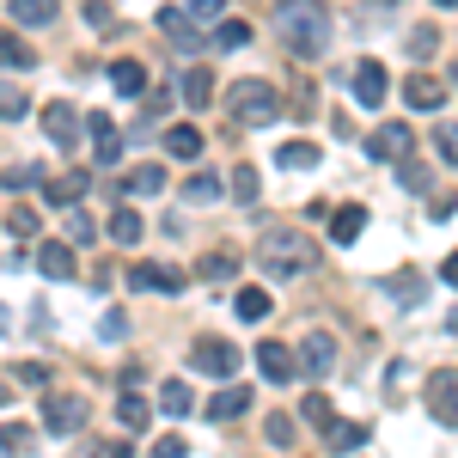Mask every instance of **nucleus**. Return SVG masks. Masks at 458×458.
<instances>
[{
	"instance_id": "nucleus-39",
	"label": "nucleus",
	"mask_w": 458,
	"mask_h": 458,
	"mask_svg": "<svg viewBox=\"0 0 458 458\" xmlns=\"http://www.w3.org/2000/svg\"><path fill=\"white\" fill-rule=\"evenodd\" d=\"M226 19V0H190V25H220Z\"/></svg>"
},
{
	"instance_id": "nucleus-14",
	"label": "nucleus",
	"mask_w": 458,
	"mask_h": 458,
	"mask_svg": "<svg viewBox=\"0 0 458 458\" xmlns=\"http://www.w3.org/2000/svg\"><path fill=\"white\" fill-rule=\"evenodd\" d=\"M367 440H373V428L367 422H336V416H330V422H324V453H360V446H367Z\"/></svg>"
},
{
	"instance_id": "nucleus-35",
	"label": "nucleus",
	"mask_w": 458,
	"mask_h": 458,
	"mask_svg": "<svg viewBox=\"0 0 458 458\" xmlns=\"http://www.w3.org/2000/svg\"><path fill=\"white\" fill-rule=\"evenodd\" d=\"M233 196H239V202H257V196H263V177H257V165H233Z\"/></svg>"
},
{
	"instance_id": "nucleus-23",
	"label": "nucleus",
	"mask_w": 458,
	"mask_h": 458,
	"mask_svg": "<svg viewBox=\"0 0 458 458\" xmlns=\"http://www.w3.org/2000/svg\"><path fill=\"white\" fill-rule=\"evenodd\" d=\"M177 92H183V105H190V110H208V98H214V80H208V68H190Z\"/></svg>"
},
{
	"instance_id": "nucleus-29",
	"label": "nucleus",
	"mask_w": 458,
	"mask_h": 458,
	"mask_svg": "<svg viewBox=\"0 0 458 458\" xmlns=\"http://www.w3.org/2000/svg\"><path fill=\"white\" fill-rule=\"evenodd\" d=\"M25 116H31V98L13 80H0V123H25Z\"/></svg>"
},
{
	"instance_id": "nucleus-50",
	"label": "nucleus",
	"mask_w": 458,
	"mask_h": 458,
	"mask_svg": "<svg viewBox=\"0 0 458 458\" xmlns=\"http://www.w3.org/2000/svg\"><path fill=\"white\" fill-rule=\"evenodd\" d=\"M86 19H92V25L105 31V25H110V6H105V0H86Z\"/></svg>"
},
{
	"instance_id": "nucleus-56",
	"label": "nucleus",
	"mask_w": 458,
	"mask_h": 458,
	"mask_svg": "<svg viewBox=\"0 0 458 458\" xmlns=\"http://www.w3.org/2000/svg\"><path fill=\"white\" fill-rule=\"evenodd\" d=\"M386 6H397V0H386Z\"/></svg>"
},
{
	"instance_id": "nucleus-34",
	"label": "nucleus",
	"mask_w": 458,
	"mask_h": 458,
	"mask_svg": "<svg viewBox=\"0 0 458 458\" xmlns=\"http://www.w3.org/2000/svg\"><path fill=\"white\" fill-rule=\"evenodd\" d=\"M269 312H276V300H269L263 287H245V293H239V318H245V324H257V318H269Z\"/></svg>"
},
{
	"instance_id": "nucleus-5",
	"label": "nucleus",
	"mask_w": 458,
	"mask_h": 458,
	"mask_svg": "<svg viewBox=\"0 0 458 458\" xmlns=\"http://www.w3.org/2000/svg\"><path fill=\"white\" fill-rule=\"evenodd\" d=\"M349 86H354V105L360 110H379L391 98V73H386V62H354V73H349Z\"/></svg>"
},
{
	"instance_id": "nucleus-8",
	"label": "nucleus",
	"mask_w": 458,
	"mask_h": 458,
	"mask_svg": "<svg viewBox=\"0 0 458 458\" xmlns=\"http://www.w3.org/2000/svg\"><path fill=\"white\" fill-rule=\"evenodd\" d=\"M153 25H159V37H172V49H183V55H196V49H208V37L190 25V13H177V6H159L153 13Z\"/></svg>"
},
{
	"instance_id": "nucleus-12",
	"label": "nucleus",
	"mask_w": 458,
	"mask_h": 458,
	"mask_svg": "<svg viewBox=\"0 0 458 458\" xmlns=\"http://www.w3.org/2000/svg\"><path fill=\"white\" fill-rule=\"evenodd\" d=\"M293 360H300V373H306V379H324V373L336 367V336H330V330H312V336L300 343Z\"/></svg>"
},
{
	"instance_id": "nucleus-36",
	"label": "nucleus",
	"mask_w": 458,
	"mask_h": 458,
	"mask_svg": "<svg viewBox=\"0 0 458 458\" xmlns=\"http://www.w3.org/2000/svg\"><path fill=\"white\" fill-rule=\"evenodd\" d=\"M410 55H416V62H434V55H440V31H434V25H416V31H410Z\"/></svg>"
},
{
	"instance_id": "nucleus-49",
	"label": "nucleus",
	"mask_w": 458,
	"mask_h": 458,
	"mask_svg": "<svg viewBox=\"0 0 458 458\" xmlns=\"http://www.w3.org/2000/svg\"><path fill=\"white\" fill-rule=\"evenodd\" d=\"M25 440H31V428H19V422L0 428V446H25Z\"/></svg>"
},
{
	"instance_id": "nucleus-47",
	"label": "nucleus",
	"mask_w": 458,
	"mask_h": 458,
	"mask_svg": "<svg viewBox=\"0 0 458 458\" xmlns=\"http://www.w3.org/2000/svg\"><path fill=\"white\" fill-rule=\"evenodd\" d=\"M6 226H13L19 239H31V233H37V208H13V220H6Z\"/></svg>"
},
{
	"instance_id": "nucleus-1",
	"label": "nucleus",
	"mask_w": 458,
	"mask_h": 458,
	"mask_svg": "<svg viewBox=\"0 0 458 458\" xmlns=\"http://www.w3.org/2000/svg\"><path fill=\"white\" fill-rule=\"evenodd\" d=\"M276 31H282V49L293 62H318V55L330 49V13H324L318 0H282Z\"/></svg>"
},
{
	"instance_id": "nucleus-31",
	"label": "nucleus",
	"mask_w": 458,
	"mask_h": 458,
	"mask_svg": "<svg viewBox=\"0 0 458 458\" xmlns=\"http://www.w3.org/2000/svg\"><path fill=\"white\" fill-rule=\"evenodd\" d=\"M55 13H62L55 0H13V19H19V25H49Z\"/></svg>"
},
{
	"instance_id": "nucleus-19",
	"label": "nucleus",
	"mask_w": 458,
	"mask_h": 458,
	"mask_svg": "<svg viewBox=\"0 0 458 458\" xmlns=\"http://www.w3.org/2000/svg\"><path fill=\"white\" fill-rule=\"evenodd\" d=\"M0 68H13V73H25V68H37V49H31V43H25V37L0 31Z\"/></svg>"
},
{
	"instance_id": "nucleus-15",
	"label": "nucleus",
	"mask_w": 458,
	"mask_h": 458,
	"mask_svg": "<svg viewBox=\"0 0 458 458\" xmlns=\"http://www.w3.org/2000/svg\"><path fill=\"white\" fill-rule=\"evenodd\" d=\"M129 287H135V293H177L183 276H177V269H159V263H135V269H129Z\"/></svg>"
},
{
	"instance_id": "nucleus-42",
	"label": "nucleus",
	"mask_w": 458,
	"mask_h": 458,
	"mask_svg": "<svg viewBox=\"0 0 458 458\" xmlns=\"http://www.w3.org/2000/svg\"><path fill=\"white\" fill-rule=\"evenodd\" d=\"M434 147H440V159H446V165H458V129H453V123H440V129H434Z\"/></svg>"
},
{
	"instance_id": "nucleus-18",
	"label": "nucleus",
	"mask_w": 458,
	"mask_h": 458,
	"mask_svg": "<svg viewBox=\"0 0 458 458\" xmlns=\"http://www.w3.org/2000/svg\"><path fill=\"white\" fill-rule=\"evenodd\" d=\"M245 410H250V391H239V386H226V391L208 397V422H233V416H245Z\"/></svg>"
},
{
	"instance_id": "nucleus-37",
	"label": "nucleus",
	"mask_w": 458,
	"mask_h": 458,
	"mask_svg": "<svg viewBox=\"0 0 458 458\" xmlns=\"http://www.w3.org/2000/svg\"><path fill=\"white\" fill-rule=\"evenodd\" d=\"M147 416H153V410H147V397H135V391L116 403V422H123V428H147Z\"/></svg>"
},
{
	"instance_id": "nucleus-33",
	"label": "nucleus",
	"mask_w": 458,
	"mask_h": 458,
	"mask_svg": "<svg viewBox=\"0 0 458 458\" xmlns=\"http://www.w3.org/2000/svg\"><path fill=\"white\" fill-rule=\"evenodd\" d=\"M110 239H116V245H135V239H141V214L116 208V214H110Z\"/></svg>"
},
{
	"instance_id": "nucleus-51",
	"label": "nucleus",
	"mask_w": 458,
	"mask_h": 458,
	"mask_svg": "<svg viewBox=\"0 0 458 458\" xmlns=\"http://www.w3.org/2000/svg\"><path fill=\"white\" fill-rule=\"evenodd\" d=\"M440 282H446V287H458V257H446V263H440Z\"/></svg>"
},
{
	"instance_id": "nucleus-2",
	"label": "nucleus",
	"mask_w": 458,
	"mask_h": 458,
	"mask_svg": "<svg viewBox=\"0 0 458 458\" xmlns=\"http://www.w3.org/2000/svg\"><path fill=\"white\" fill-rule=\"evenodd\" d=\"M312 263H318V245L300 226H269L257 239V269L269 282H300V276H312Z\"/></svg>"
},
{
	"instance_id": "nucleus-28",
	"label": "nucleus",
	"mask_w": 458,
	"mask_h": 458,
	"mask_svg": "<svg viewBox=\"0 0 458 458\" xmlns=\"http://www.w3.org/2000/svg\"><path fill=\"white\" fill-rule=\"evenodd\" d=\"M196 276H202V282H233V276H239V257H233V250H208Z\"/></svg>"
},
{
	"instance_id": "nucleus-55",
	"label": "nucleus",
	"mask_w": 458,
	"mask_h": 458,
	"mask_svg": "<svg viewBox=\"0 0 458 458\" xmlns=\"http://www.w3.org/2000/svg\"><path fill=\"white\" fill-rule=\"evenodd\" d=\"M0 458H13V446H0Z\"/></svg>"
},
{
	"instance_id": "nucleus-26",
	"label": "nucleus",
	"mask_w": 458,
	"mask_h": 458,
	"mask_svg": "<svg viewBox=\"0 0 458 458\" xmlns=\"http://www.w3.org/2000/svg\"><path fill=\"white\" fill-rule=\"evenodd\" d=\"M159 410H165V416H190V410H196V391L183 386V379H165V386H159Z\"/></svg>"
},
{
	"instance_id": "nucleus-3",
	"label": "nucleus",
	"mask_w": 458,
	"mask_h": 458,
	"mask_svg": "<svg viewBox=\"0 0 458 458\" xmlns=\"http://www.w3.org/2000/svg\"><path fill=\"white\" fill-rule=\"evenodd\" d=\"M226 110H233V123H245V129H269L287 105H282V92H276L269 80H233Z\"/></svg>"
},
{
	"instance_id": "nucleus-40",
	"label": "nucleus",
	"mask_w": 458,
	"mask_h": 458,
	"mask_svg": "<svg viewBox=\"0 0 458 458\" xmlns=\"http://www.w3.org/2000/svg\"><path fill=\"white\" fill-rule=\"evenodd\" d=\"M391 300H397V306H416V300H422V276H410V269H403V276L391 282Z\"/></svg>"
},
{
	"instance_id": "nucleus-20",
	"label": "nucleus",
	"mask_w": 458,
	"mask_h": 458,
	"mask_svg": "<svg viewBox=\"0 0 458 458\" xmlns=\"http://www.w3.org/2000/svg\"><path fill=\"white\" fill-rule=\"evenodd\" d=\"M37 269H43L49 282H73V250L68 245H43L37 250Z\"/></svg>"
},
{
	"instance_id": "nucleus-48",
	"label": "nucleus",
	"mask_w": 458,
	"mask_h": 458,
	"mask_svg": "<svg viewBox=\"0 0 458 458\" xmlns=\"http://www.w3.org/2000/svg\"><path fill=\"white\" fill-rule=\"evenodd\" d=\"M37 177H43L37 165H19V172H6V190H25V183H37Z\"/></svg>"
},
{
	"instance_id": "nucleus-16",
	"label": "nucleus",
	"mask_w": 458,
	"mask_h": 458,
	"mask_svg": "<svg viewBox=\"0 0 458 458\" xmlns=\"http://www.w3.org/2000/svg\"><path fill=\"white\" fill-rule=\"evenodd\" d=\"M440 98H446L440 80H428V73H410V80H403V105L410 110H440Z\"/></svg>"
},
{
	"instance_id": "nucleus-32",
	"label": "nucleus",
	"mask_w": 458,
	"mask_h": 458,
	"mask_svg": "<svg viewBox=\"0 0 458 458\" xmlns=\"http://www.w3.org/2000/svg\"><path fill=\"white\" fill-rule=\"evenodd\" d=\"M245 43H250L245 19H220V25H214V49H245Z\"/></svg>"
},
{
	"instance_id": "nucleus-54",
	"label": "nucleus",
	"mask_w": 458,
	"mask_h": 458,
	"mask_svg": "<svg viewBox=\"0 0 458 458\" xmlns=\"http://www.w3.org/2000/svg\"><path fill=\"white\" fill-rule=\"evenodd\" d=\"M446 330H453V336H458V312H453V318H446Z\"/></svg>"
},
{
	"instance_id": "nucleus-6",
	"label": "nucleus",
	"mask_w": 458,
	"mask_h": 458,
	"mask_svg": "<svg viewBox=\"0 0 458 458\" xmlns=\"http://www.w3.org/2000/svg\"><path fill=\"white\" fill-rule=\"evenodd\" d=\"M239 360H245V354L233 349V343H220V336H202V343L190 349V367H196V373H208V379H233V373H239Z\"/></svg>"
},
{
	"instance_id": "nucleus-45",
	"label": "nucleus",
	"mask_w": 458,
	"mask_h": 458,
	"mask_svg": "<svg viewBox=\"0 0 458 458\" xmlns=\"http://www.w3.org/2000/svg\"><path fill=\"white\" fill-rule=\"evenodd\" d=\"M13 379L19 386H49V367L43 360H25V367H13Z\"/></svg>"
},
{
	"instance_id": "nucleus-43",
	"label": "nucleus",
	"mask_w": 458,
	"mask_h": 458,
	"mask_svg": "<svg viewBox=\"0 0 458 458\" xmlns=\"http://www.w3.org/2000/svg\"><path fill=\"white\" fill-rule=\"evenodd\" d=\"M62 226H68V239H73V245H86V239H92V220H86L80 208H68V214H62Z\"/></svg>"
},
{
	"instance_id": "nucleus-4",
	"label": "nucleus",
	"mask_w": 458,
	"mask_h": 458,
	"mask_svg": "<svg viewBox=\"0 0 458 458\" xmlns=\"http://www.w3.org/2000/svg\"><path fill=\"white\" fill-rule=\"evenodd\" d=\"M86 416H92V403H86L80 391H49V397H43V428L62 434V440H73V434L86 428Z\"/></svg>"
},
{
	"instance_id": "nucleus-30",
	"label": "nucleus",
	"mask_w": 458,
	"mask_h": 458,
	"mask_svg": "<svg viewBox=\"0 0 458 458\" xmlns=\"http://www.w3.org/2000/svg\"><path fill=\"white\" fill-rule=\"evenodd\" d=\"M183 202H196V208L220 202V177H214V172H196L190 183H183Z\"/></svg>"
},
{
	"instance_id": "nucleus-24",
	"label": "nucleus",
	"mask_w": 458,
	"mask_h": 458,
	"mask_svg": "<svg viewBox=\"0 0 458 458\" xmlns=\"http://www.w3.org/2000/svg\"><path fill=\"white\" fill-rule=\"evenodd\" d=\"M110 86H116L123 98H141L147 92V68L141 62H116V68H110Z\"/></svg>"
},
{
	"instance_id": "nucleus-17",
	"label": "nucleus",
	"mask_w": 458,
	"mask_h": 458,
	"mask_svg": "<svg viewBox=\"0 0 458 458\" xmlns=\"http://www.w3.org/2000/svg\"><path fill=\"white\" fill-rule=\"evenodd\" d=\"M360 233H367V208H360V202H349V208L330 214V239H336V245H354Z\"/></svg>"
},
{
	"instance_id": "nucleus-53",
	"label": "nucleus",
	"mask_w": 458,
	"mask_h": 458,
	"mask_svg": "<svg viewBox=\"0 0 458 458\" xmlns=\"http://www.w3.org/2000/svg\"><path fill=\"white\" fill-rule=\"evenodd\" d=\"M6 324H13V312H6V306H0V330H6Z\"/></svg>"
},
{
	"instance_id": "nucleus-10",
	"label": "nucleus",
	"mask_w": 458,
	"mask_h": 458,
	"mask_svg": "<svg viewBox=\"0 0 458 458\" xmlns=\"http://www.w3.org/2000/svg\"><path fill=\"white\" fill-rule=\"evenodd\" d=\"M86 135H92V165H116V159H123V129H116V123H110L105 110H92V116H86Z\"/></svg>"
},
{
	"instance_id": "nucleus-27",
	"label": "nucleus",
	"mask_w": 458,
	"mask_h": 458,
	"mask_svg": "<svg viewBox=\"0 0 458 458\" xmlns=\"http://www.w3.org/2000/svg\"><path fill=\"white\" fill-rule=\"evenodd\" d=\"M276 165H282V172H312V165H318V147L312 141H287L282 153H276Z\"/></svg>"
},
{
	"instance_id": "nucleus-22",
	"label": "nucleus",
	"mask_w": 458,
	"mask_h": 458,
	"mask_svg": "<svg viewBox=\"0 0 458 458\" xmlns=\"http://www.w3.org/2000/svg\"><path fill=\"white\" fill-rule=\"evenodd\" d=\"M86 183H92L86 172H68V177H55V183H49V202H55V208H80V196H86Z\"/></svg>"
},
{
	"instance_id": "nucleus-52",
	"label": "nucleus",
	"mask_w": 458,
	"mask_h": 458,
	"mask_svg": "<svg viewBox=\"0 0 458 458\" xmlns=\"http://www.w3.org/2000/svg\"><path fill=\"white\" fill-rule=\"evenodd\" d=\"M434 6H446V13H458V0H434Z\"/></svg>"
},
{
	"instance_id": "nucleus-13",
	"label": "nucleus",
	"mask_w": 458,
	"mask_h": 458,
	"mask_svg": "<svg viewBox=\"0 0 458 458\" xmlns=\"http://www.w3.org/2000/svg\"><path fill=\"white\" fill-rule=\"evenodd\" d=\"M80 129H86V123H80V110H73V105H49V110H43V135L62 147V153L80 147Z\"/></svg>"
},
{
	"instance_id": "nucleus-11",
	"label": "nucleus",
	"mask_w": 458,
	"mask_h": 458,
	"mask_svg": "<svg viewBox=\"0 0 458 458\" xmlns=\"http://www.w3.org/2000/svg\"><path fill=\"white\" fill-rule=\"evenodd\" d=\"M257 373L269 379V386H293L300 379V360L287 343H257Z\"/></svg>"
},
{
	"instance_id": "nucleus-46",
	"label": "nucleus",
	"mask_w": 458,
	"mask_h": 458,
	"mask_svg": "<svg viewBox=\"0 0 458 458\" xmlns=\"http://www.w3.org/2000/svg\"><path fill=\"white\" fill-rule=\"evenodd\" d=\"M147 458H190V446L177 440V434H165V440H153V453Z\"/></svg>"
},
{
	"instance_id": "nucleus-38",
	"label": "nucleus",
	"mask_w": 458,
	"mask_h": 458,
	"mask_svg": "<svg viewBox=\"0 0 458 458\" xmlns=\"http://www.w3.org/2000/svg\"><path fill=\"white\" fill-rule=\"evenodd\" d=\"M397 183L422 196V190H428V183H434V177H428V165H416V159H397Z\"/></svg>"
},
{
	"instance_id": "nucleus-9",
	"label": "nucleus",
	"mask_w": 458,
	"mask_h": 458,
	"mask_svg": "<svg viewBox=\"0 0 458 458\" xmlns=\"http://www.w3.org/2000/svg\"><path fill=\"white\" fill-rule=\"evenodd\" d=\"M410 153H416L410 123H379V129L367 135V159H410Z\"/></svg>"
},
{
	"instance_id": "nucleus-44",
	"label": "nucleus",
	"mask_w": 458,
	"mask_h": 458,
	"mask_svg": "<svg viewBox=\"0 0 458 458\" xmlns=\"http://www.w3.org/2000/svg\"><path fill=\"white\" fill-rule=\"evenodd\" d=\"M306 422H312V428L330 422V397H324V391H306Z\"/></svg>"
},
{
	"instance_id": "nucleus-21",
	"label": "nucleus",
	"mask_w": 458,
	"mask_h": 458,
	"mask_svg": "<svg viewBox=\"0 0 458 458\" xmlns=\"http://www.w3.org/2000/svg\"><path fill=\"white\" fill-rule=\"evenodd\" d=\"M165 153L190 165V159H202V135H196L190 123H177V129H165Z\"/></svg>"
},
{
	"instance_id": "nucleus-41",
	"label": "nucleus",
	"mask_w": 458,
	"mask_h": 458,
	"mask_svg": "<svg viewBox=\"0 0 458 458\" xmlns=\"http://www.w3.org/2000/svg\"><path fill=\"white\" fill-rule=\"evenodd\" d=\"M263 434H269V446H293V416H269Z\"/></svg>"
},
{
	"instance_id": "nucleus-57",
	"label": "nucleus",
	"mask_w": 458,
	"mask_h": 458,
	"mask_svg": "<svg viewBox=\"0 0 458 458\" xmlns=\"http://www.w3.org/2000/svg\"><path fill=\"white\" fill-rule=\"evenodd\" d=\"M453 80H458V68H453Z\"/></svg>"
},
{
	"instance_id": "nucleus-25",
	"label": "nucleus",
	"mask_w": 458,
	"mask_h": 458,
	"mask_svg": "<svg viewBox=\"0 0 458 458\" xmlns=\"http://www.w3.org/2000/svg\"><path fill=\"white\" fill-rule=\"evenodd\" d=\"M123 190L129 196H159L165 190V165H135V172L123 177Z\"/></svg>"
},
{
	"instance_id": "nucleus-7",
	"label": "nucleus",
	"mask_w": 458,
	"mask_h": 458,
	"mask_svg": "<svg viewBox=\"0 0 458 458\" xmlns=\"http://www.w3.org/2000/svg\"><path fill=\"white\" fill-rule=\"evenodd\" d=\"M428 416L440 428H458V373L453 367H440V373H428Z\"/></svg>"
}]
</instances>
